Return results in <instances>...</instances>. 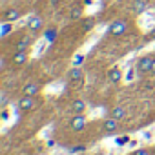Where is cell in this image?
I'll list each match as a JSON object with an SVG mask.
<instances>
[{"mask_svg": "<svg viewBox=\"0 0 155 155\" xmlns=\"http://www.w3.org/2000/svg\"><path fill=\"white\" fill-rule=\"evenodd\" d=\"M153 62H155V57L151 55H146V57H140L137 60V71L139 73H151V68H153Z\"/></svg>", "mask_w": 155, "mask_h": 155, "instance_id": "1", "label": "cell"}, {"mask_svg": "<svg viewBox=\"0 0 155 155\" xmlns=\"http://www.w3.org/2000/svg\"><path fill=\"white\" fill-rule=\"evenodd\" d=\"M126 29H128V22L126 20H113L110 24V28H108V33L113 35V37H120V35L126 33Z\"/></svg>", "mask_w": 155, "mask_h": 155, "instance_id": "2", "label": "cell"}, {"mask_svg": "<svg viewBox=\"0 0 155 155\" xmlns=\"http://www.w3.org/2000/svg\"><path fill=\"white\" fill-rule=\"evenodd\" d=\"M69 128L73 130V131H82L84 128H86V119H84V113L82 115H73L71 117V120H69Z\"/></svg>", "mask_w": 155, "mask_h": 155, "instance_id": "3", "label": "cell"}, {"mask_svg": "<svg viewBox=\"0 0 155 155\" xmlns=\"http://www.w3.org/2000/svg\"><path fill=\"white\" fill-rule=\"evenodd\" d=\"M35 108V97L33 95H24L18 101V110L20 111H31Z\"/></svg>", "mask_w": 155, "mask_h": 155, "instance_id": "4", "label": "cell"}, {"mask_svg": "<svg viewBox=\"0 0 155 155\" xmlns=\"http://www.w3.org/2000/svg\"><path fill=\"white\" fill-rule=\"evenodd\" d=\"M42 28H44V20H42L38 15H33V17L28 18V29H29V31L37 33V31H40Z\"/></svg>", "mask_w": 155, "mask_h": 155, "instance_id": "5", "label": "cell"}, {"mask_svg": "<svg viewBox=\"0 0 155 155\" xmlns=\"http://www.w3.org/2000/svg\"><path fill=\"white\" fill-rule=\"evenodd\" d=\"M148 6H150V0H131V11L135 15L144 13L148 9Z\"/></svg>", "mask_w": 155, "mask_h": 155, "instance_id": "6", "label": "cell"}, {"mask_svg": "<svg viewBox=\"0 0 155 155\" xmlns=\"http://www.w3.org/2000/svg\"><path fill=\"white\" fill-rule=\"evenodd\" d=\"M108 81L111 82V84H119L120 81H122V69L120 68H110V71H108Z\"/></svg>", "mask_w": 155, "mask_h": 155, "instance_id": "7", "label": "cell"}, {"mask_svg": "<svg viewBox=\"0 0 155 155\" xmlns=\"http://www.w3.org/2000/svg\"><path fill=\"white\" fill-rule=\"evenodd\" d=\"M20 17H22V11H20V9H15V8L6 9V11H4V15H2L4 22H13V20H18Z\"/></svg>", "mask_w": 155, "mask_h": 155, "instance_id": "8", "label": "cell"}, {"mask_svg": "<svg viewBox=\"0 0 155 155\" xmlns=\"http://www.w3.org/2000/svg\"><path fill=\"white\" fill-rule=\"evenodd\" d=\"M102 130H104L106 133H113V131H117V130H119V120L113 119V117L106 119V120L102 122Z\"/></svg>", "mask_w": 155, "mask_h": 155, "instance_id": "9", "label": "cell"}, {"mask_svg": "<svg viewBox=\"0 0 155 155\" xmlns=\"http://www.w3.org/2000/svg\"><path fill=\"white\" fill-rule=\"evenodd\" d=\"M31 44H33V38H31V37H22V38L17 42L15 49H17V51H29Z\"/></svg>", "mask_w": 155, "mask_h": 155, "instance_id": "10", "label": "cell"}, {"mask_svg": "<svg viewBox=\"0 0 155 155\" xmlns=\"http://www.w3.org/2000/svg\"><path fill=\"white\" fill-rule=\"evenodd\" d=\"M71 111L77 113V115H82V113L86 111V102H84L82 99H75V101L71 102Z\"/></svg>", "mask_w": 155, "mask_h": 155, "instance_id": "11", "label": "cell"}, {"mask_svg": "<svg viewBox=\"0 0 155 155\" xmlns=\"http://www.w3.org/2000/svg\"><path fill=\"white\" fill-rule=\"evenodd\" d=\"M11 60H13L15 66H24L28 62V51H15Z\"/></svg>", "mask_w": 155, "mask_h": 155, "instance_id": "12", "label": "cell"}, {"mask_svg": "<svg viewBox=\"0 0 155 155\" xmlns=\"http://www.w3.org/2000/svg\"><path fill=\"white\" fill-rule=\"evenodd\" d=\"M22 91H24V95H33V97H35V95H38L40 86H38L37 82H28V84L24 86V90H22Z\"/></svg>", "mask_w": 155, "mask_h": 155, "instance_id": "13", "label": "cell"}, {"mask_svg": "<svg viewBox=\"0 0 155 155\" xmlns=\"http://www.w3.org/2000/svg\"><path fill=\"white\" fill-rule=\"evenodd\" d=\"M68 77H69V81H73V82H81L84 75H82V69L81 68H71L69 73H68Z\"/></svg>", "mask_w": 155, "mask_h": 155, "instance_id": "14", "label": "cell"}, {"mask_svg": "<svg viewBox=\"0 0 155 155\" xmlns=\"http://www.w3.org/2000/svg\"><path fill=\"white\" fill-rule=\"evenodd\" d=\"M110 117H113V119L120 120V119H124V117H126V110H124L122 106H117V108H113V110L110 111Z\"/></svg>", "mask_w": 155, "mask_h": 155, "instance_id": "15", "label": "cell"}, {"mask_svg": "<svg viewBox=\"0 0 155 155\" xmlns=\"http://www.w3.org/2000/svg\"><path fill=\"white\" fill-rule=\"evenodd\" d=\"M8 104H9V95H8V91H0V108L6 110Z\"/></svg>", "mask_w": 155, "mask_h": 155, "instance_id": "16", "label": "cell"}, {"mask_svg": "<svg viewBox=\"0 0 155 155\" xmlns=\"http://www.w3.org/2000/svg\"><path fill=\"white\" fill-rule=\"evenodd\" d=\"M117 146H124V144H128L130 142V137H126V135H122V137H117Z\"/></svg>", "mask_w": 155, "mask_h": 155, "instance_id": "17", "label": "cell"}, {"mask_svg": "<svg viewBox=\"0 0 155 155\" xmlns=\"http://www.w3.org/2000/svg\"><path fill=\"white\" fill-rule=\"evenodd\" d=\"M9 31H11V24H9V22H4V24H2V37H6Z\"/></svg>", "mask_w": 155, "mask_h": 155, "instance_id": "18", "label": "cell"}, {"mask_svg": "<svg viewBox=\"0 0 155 155\" xmlns=\"http://www.w3.org/2000/svg\"><path fill=\"white\" fill-rule=\"evenodd\" d=\"M0 69H8V58L0 57Z\"/></svg>", "mask_w": 155, "mask_h": 155, "instance_id": "19", "label": "cell"}, {"mask_svg": "<svg viewBox=\"0 0 155 155\" xmlns=\"http://www.w3.org/2000/svg\"><path fill=\"white\" fill-rule=\"evenodd\" d=\"M133 155H151V151L150 150H137Z\"/></svg>", "mask_w": 155, "mask_h": 155, "instance_id": "20", "label": "cell"}, {"mask_svg": "<svg viewBox=\"0 0 155 155\" xmlns=\"http://www.w3.org/2000/svg\"><path fill=\"white\" fill-rule=\"evenodd\" d=\"M55 33H57L55 29H51V31H48V33H46V37H48V40H49V42L53 40V37H55Z\"/></svg>", "mask_w": 155, "mask_h": 155, "instance_id": "21", "label": "cell"}, {"mask_svg": "<svg viewBox=\"0 0 155 155\" xmlns=\"http://www.w3.org/2000/svg\"><path fill=\"white\" fill-rule=\"evenodd\" d=\"M151 75H155V62H153V68H151Z\"/></svg>", "mask_w": 155, "mask_h": 155, "instance_id": "22", "label": "cell"}]
</instances>
